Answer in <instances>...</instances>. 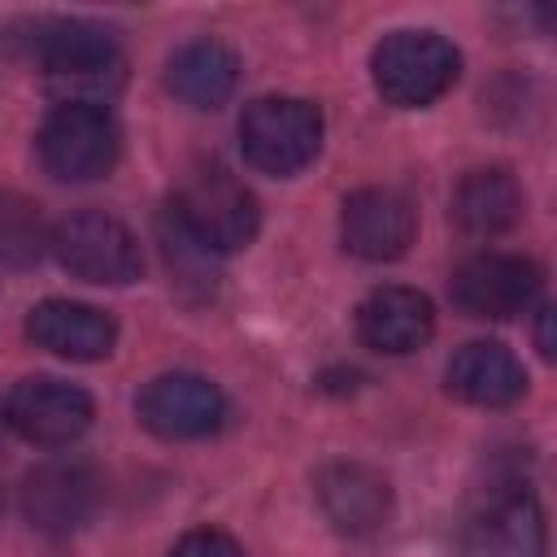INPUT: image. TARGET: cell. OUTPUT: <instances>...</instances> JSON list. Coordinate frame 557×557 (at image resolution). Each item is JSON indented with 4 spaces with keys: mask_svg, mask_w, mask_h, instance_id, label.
<instances>
[{
    "mask_svg": "<svg viewBox=\"0 0 557 557\" xmlns=\"http://www.w3.org/2000/svg\"><path fill=\"white\" fill-rule=\"evenodd\" d=\"M522 218V187L505 170H474L453 191V222L466 235H500Z\"/></svg>",
    "mask_w": 557,
    "mask_h": 557,
    "instance_id": "obj_16",
    "label": "cell"
},
{
    "mask_svg": "<svg viewBox=\"0 0 557 557\" xmlns=\"http://www.w3.org/2000/svg\"><path fill=\"white\" fill-rule=\"evenodd\" d=\"M313 496L326 513V522L344 535H370L392 513V487L379 470L361 461H335L322 466L313 479Z\"/></svg>",
    "mask_w": 557,
    "mask_h": 557,
    "instance_id": "obj_11",
    "label": "cell"
},
{
    "mask_svg": "<svg viewBox=\"0 0 557 557\" xmlns=\"http://www.w3.org/2000/svg\"><path fill=\"white\" fill-rule=\"evenodd\" d=\"M26 335L35 339V348H48L52 357H65V361H100L117 344V322L104 309H96V305L44 300V305L30 309Z\"/></svg>",
    "mask_w": 557,
    "mask_h": 557,
    "instance_id": "obj_12",
    "label": "cell"
},
{
    "mask_svg": "<svg viewBox=\"0 0 557 557\" xmlns=\"http://www.w3.org/2000/svg\"><path fill=\"white\" fill-rule=\"evenodd\" d=\"M239 83V61L226 44L218 39H196L187 48H178L170 57V70H165V87L191 104V109H218L231 100Z\"/></svg>",
    "mask_w": 557,
    "mask_h": 557,
    "instance_id": "obj_15",
    "label": "cell"
},
{
    "mask_svg": "<svg viewBox=\"0 0 557 557\" xmlns=\"http://www.w3.org/2000/svg\"><path fill=\"white\" fill-rule=\"evenodd\" d=\"M122 131L100 104H57L39 126V161L61 183H96L117 165Z\"/></svg>",
    "mask_w": 557,
    "mask_h": 557,
    "instance_id": "obj_5",
    "label": "cell"
},
{
    "mask_svg": "<svg viewBox=\"0 0 557 557\" xmlns=\"http://www.w3.org/2000/svg\"><path fill=\"white\" fill-rule=\"evenodd\" d=\"M170 557H244V553L226 531H187L170 548Z\"/></svg>",
    "mask_w": 557,
    "mask_h": 557,
    "instance_id": "obj_19",
    "label": "cell"
},
{
    "mask_svg": "<svg viewBox=\"0 0 557 557\" xmlns=\"http://www.w3.org/2000/svg\"><path fill=\"white\" fill-rule=\"evenodd\" d=\"M461 70V52L435 30H392L370 57L374 87L396 109H422L440 100Z\"/></svg>",
    "mask_w": 557,
    "mask_h": 557,
    "instance_id": "obj_2",
    "label": "cell"
},
{
    "mask_svg": "<svg viewBox=\"0 0 557 557\" xmlns=\"http://www.w3.org/2000/svg\"><path fill=\"white\" fill-rule=\"evenodd\" d=\"M483 544H492L496 557H540L544 553V527H540L535 500L527 492L500 496L483 513Z\"/></svg>",
    "mask_w": 557,
    "mask_h": 557,
    "instance_id": "obj_17",
    "label": "cell"
},
{
    "mask_svg": "<svg viewBox=\"0 0 557 557\" xmlns=\"http://www.w3.org/2000/svg\"><path fill=\"white\" fill-rule=\"evenodd\" d=\"M139 422L161 440H205L226 418V396L205 374H161L139 392Z\"/></svg>",
    "mask_w": 557,
    "mask_h": 557,
    "instance_id": "obj_8",
    "label": "cell"
},
{
    "mask_svg": "<svg viewBox=\"0 0 557 557\" xmlns=\"http://www.w3.org/2000/svg\"><path fill=\"white\" fill-rule=\"evenodd\" d=\"M48 252L61 261V270H70L83 283H100V287H122L139 278L144 270L135 231L104 209L65 213L48 231Z\"/></svg>",
    "mask_w": 557,
    "mask_h": 557,
    "instance_id": "obj_3",
    "label": "cell"
},
{
    "mask_svg": "<svg viewBox=\"0 0 557 557\" xmlns=\"http://www.w3.org/2000/svg\"><path fill=\"white\" fill-rule=\"evenodd\" d=\"M96 418V405L83 387L52 379V374H35L13 383V392L4 396V422L39 448H65L74 444Z\"/></svg>",
    "mask_w": 557,
    "mask_h": 557,
    "instance_id": "obj_7",
    "label": "cell"
},
{
    "mask_svg": "<svg viewBox=\"0 0 557 557\" xmlns=\"http://www.w3.org/2000/svg\"><path fill=\"white\" fill-rule=\"evenodd\" d=\"M418 235L413 205L392 187H361L339 209V239L361 261H396Z\"/></svg>",
    "mask_w": 557,
    "mask_h": 557,
    "instance_id": "obj_10",
    "label": "cell"
},
{
    "mask_svg": "<svg viewBox=\"0 0 557 557\" xmlns=\"http://www.w3.org/2000/svg\"><path fill=\"white\" fill-rule=\"evenodd\" d=\"M170 218L213 257L248 248L257 239V226H261L257 196L235 174H226L222 165L191 170L183 178V187L174 191Z\"/></svg>",
    "mask_w": 557,
    "mask_h": 557,
    "instance_id": "obj_1",
    "label": "cell"
},
{
    "mask_svg": "<svg viewBox=\"0 0 557 557\" xmlns=\"http://www.w3.org/2000/svg\"><path fill=\"white\" fill-rule=\"evenodd\" d=\"M0 505H4V492H0Z\"/></svg>",
    "mask_w": 557,
    "mask_h": 557,
    "instance_id": "obj_21",
    "label": "cell"
},
{
    "mask_svg": "<svg viewBox=\"0 0 557 557\" xmlns=\"http://www.w3.org/2000/svg\"><path fill=\"white\" fill-rule=\"evenodd\" d=\"M448 296L470 318L505 322L531 309V300L540 296V265L518 252H479L453 270Z\"/></svg>",
    "mask_w": 557,
    "mask_h": 557,
    "instance_id": "obj_6",
    "label": "cell"
},
{
    "mask_svg": "<svg viewBox=\"0 0 557 557\" xmlns=\"http://www.w3.org/2000/svg\"><path fill=\"white\" fill-rule=\"evenodd\" d=\"M244 161L261 174L287 178L305 170L322 148V113L296 96H261L239 117Z\"/></svg>",
    "mask_w": 557,
    "mask_h": 557,
    "instance_id": "obj_4",
    "label": "cell"
},
{
    "mask_svg": "<svg viewBox=\"0 0 557 557\" xmlns=\"http://www.w3.org/2000/svg\"><path fill=\"white\" fill-rule=\"evenodd\" d=\"M444 379H448V392L457 400L483 405V409H505L527 392L522 361L496 339H474V344L457 348L448 370H444Z\"/></svg>",
    "mask_w": 557,
    "mask_h": 557,
    "instance_id": "obj_14",
    "label": "cell"
},
{
    "mask_svg": "<svg viewBox=\"0 0 557 557\" xmlns=\"http://www.w3.org/2000/svg\"><path fill=\"white\" fill-rule=\"evenodd\" d=\"M100 500V479L87 461H44L22 479V513L44 535L78 531Z\"/></svg>",
    "mask_w": 557,
    "mask_h": 557,
    "instance_id": "obj_9",
    "label": "cell"
},
{
    "mask_svg": "<svg viewBox=\"0 0 557 557\" xmlns=\"http://www.w3.org/2000/svg\"><path fill=\"white\" fill-rule=\"evenodd\" d=\"M535 339H540V352H544V357H553V335H548V309H540V331H535Z\"/></svg>",
    "mask_w": 557,
    "mask_h": 557,
    "instance_id": "obj_20",
    "label": "cell"
},
{
    "mask_svg": "<svg viewBox=\"0 0 557 557\" xmlns=\"http://www.w3.org/2000/svg\"><path fill=\"white\" fill-rule=\"evenodd\" d=\"M48 222L35 200L17 191H0V274L30 270L48 252Z\"/></svg>",
    "mask_w": 557,
    "mask_h": 557,
    "instance_id": "obj_18",
    "label": "cell"
},
{
    "mask_svg": "<svg viewBox=\"0 0 557 557\" xmlns=\"http://www.w3.org/2000/svg\"><path fill=\"white\" fill-rule=\"evenodd\" d=\"M431 331H435V309L413 287H396V283L374 287L357 309V335L374 352H392V357L413 352L431 339Z\"/></svg>",
    "mask_w": 557,
    "mask_h": 557,
    "instance_id": "obj_13",
    "label": "cell"
}]
</instances>
